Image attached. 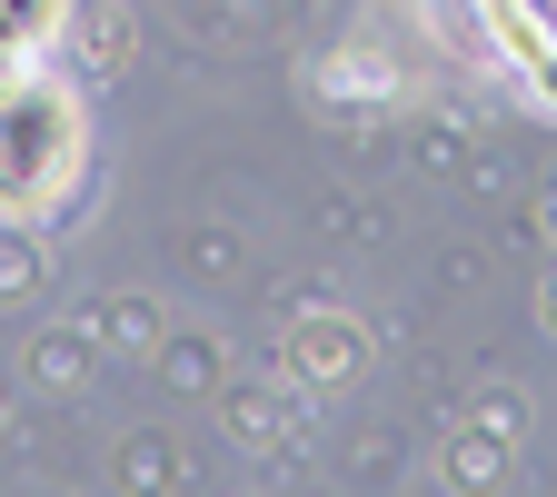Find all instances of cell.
I'll return each mask as SVG.
<instances>
[{
	"label": "cell",
	"instance_id": "obj_2",
	"mask_svg": "<svg viewBox=\"0 0 557 497\" xmlns=\"http://www.w3.org/2000/svg\"><path fill=\"white\" fill-rule=\"evenodd\" d=\"M289 369H299V388H348V369H359V328H348V319H299L289 328Z\"/></svg>",
	"mask_w": 557,
	"mask_h": 497
},
{
	"label": "cell",
	"instance_id": "obj_1",
	"mask_svg": "<svg viewBox=\"0 0 557 497\" xmlns=\"http://www.w3.org/2000/svg\"><path fill=\"white\" fill-rule=\"evenodd\" d=\"M81 179V110L40 80L0 90V220H50Z\"/></svg>",
	"mask_w": 557,
	"mask_h": 497
},
{
	"label": "cell",
	"instance_id": "obj_3",
	"mask_svg": "<svg viewBox=\"0 0 557 497\" xmlns=\"http://www.w3.org/2000/svg\"><path fill=\"white\" fill-rule=\"evenodd\" d=\"M50 21H60V0H0V50H40Z\"/></svg>",
	"mask_w": 557,
	"mask_h": 497
}]
</instances>
